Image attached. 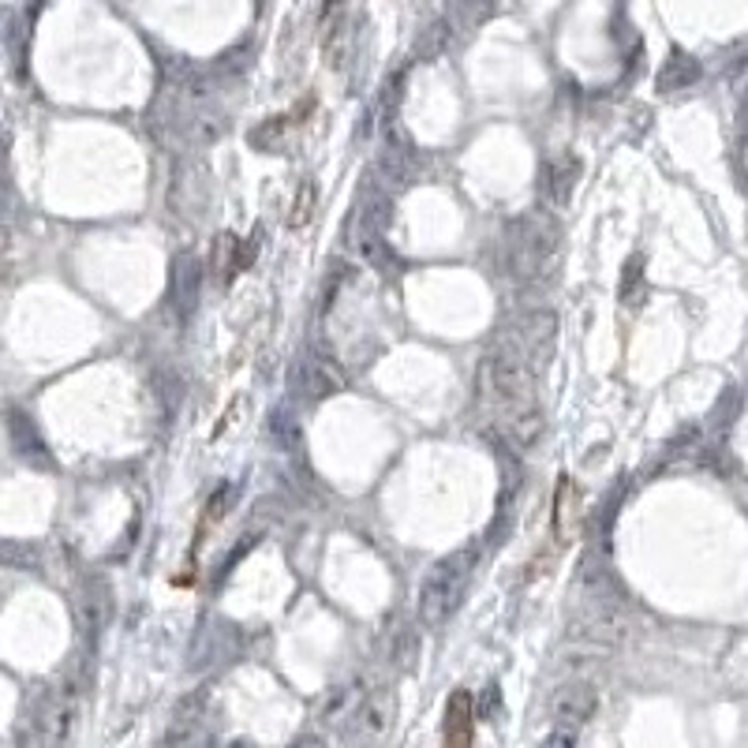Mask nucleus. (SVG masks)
I'll return each mask as SVG.
<instances>
[{
	"mask_svg": "<svg viewBox=\"0 0 748 748\" xmlns=\"http://www.w3.org/2000/svg\"><path fill=\"white\" fill-rule=\"evenodd\" d=\"M483 393L495 404L501 427L520 420L524 412L539 409L535 404V375L528 367V359L517 348H498L483 364Z\"/></svg>",
	"mask_w": 748,
	"mask_h": 748,
	"instance_id": "1",
	"label": "nucleus"
},
{
	"mask_svg": "<svg viewBox=\"0 0 748 748\" xmlns=\"http://www.w3.org/2000/svg\"><path fill=\"white\" fill-rule=\"evenodd\" d=\"M468 554H453L446 562H438L431 570V576L423 581V592H420V618L431 625V629H438V625H446V618L453 610H457L464 588H468Z\"/></svg>",
	"mask_w": 748,
	"mask_h": 748,
	"instance_id": "2",
	"label": "nucleus"
},
{
	"mask_svg": "<svg viewBox=\"0 0 748 748\" xmlns=\"http://www.w3.org/2000/svg\"><path fill=\"white\" fill-rule=\"evenodd\" d=\"M629 632V614L625 606L614 599V595H595V599H584L581 621H576V637L595 640V643H618Z\"/></svg>",
	"mask_w": 748,
	"mask_h": 748,
	"instance_id": "3",
	"label": "nucleus"
},
{
	"mask_svg": "<svg viewBox=\"0 0 748 748\" xmlns=\"http://www.w3.org/2000/svg\"><path fill=\"white\" fill-rule=\"evenodd\" d=\"M393 718H397V696L390 689H382V693L367 696L364 707L356 712V723H353V745L359 748H378L390 737L393 730Z\"/></svg>",
	"mask_w": 748,
	"mask_h": 748,
	"instance_id": "4",
	"label": "nucleus"
},
{
	"mask_svg": "<svg viewBox=\"0 0 748 748\" xmlns=\"http://www.w3.org/2000/svg\"><path fill=\"white\" fill-rule=\"evenodd\" d=\"M595 707H599V693H595L588 681H570V685H562L551 696V718L562 730L584 726L595 715Z\"/></svg>",
	"mask_w": 748,
	"mask_h": 748,
	"instance_id": "5",
	"label": "nucleus"
},
{
	"mask_svg": "<svg viewBox=\"0 0 748 748\" xmlns=\"http://www.w3.org/2000/svg\"><path fill=\"white\" fill-rule=\"evenodd\" d=\"M471 737H476V704H471V693L457 689L446 704V734H442V748H471Z\"/></svg>",
	"mask_w": 748,
	"mask_h": 748,
	"instance_id": "6",
	"label": "nucleus"
},
{
	"mask_svg": "<svg viewBox=\"0 0 748 748\" xmlns=\"http://www.w3.org/2000/svg\"><path fill=\"white\" fill-rule=\"evenodd\" d=\"M696 79H700V64L693 61V56L674 53L666 64H662V72H659V90L662 94H674V90L693 87Z\"/></svg>",
	"mask_w": 748,
	"mask_h": 748,
	"instance_id": "7",
	"label": "nucleus"
},
{
	"mask_svg": "<svg viewBox=\"0 0 748 748\" xmlns=\"http://www.w3.org/2000/svg\"><path fill=\"white\" fill-rule=\"evenodd\" d=\"M576 173H581L576 158H562V161L554 165V198H557V203H570L573 184H576Z\"/></svg>",
	"mask_w": 748,
	"mask_h": 748,
	"instance_id": "8",
	"label": "nucleus"
},
{
	"mask_svg": "<svg viewBox=\"0 0 748 748\" xmlns=\"http://www.w3.org/2000/svg\"><path fill=\"white\" fill-rule=\"evenodd\" d=\"M311 206H315V184H303V195H296V206H292L289 229H300V225L311 221Z\"/></svg>",
	"mask_w": 748,
	"mask_h": 748,
	"instance_id": "9",
	"label": "nucleus"
},
{
	"mask_svg": "<svg viewBox=\"0 0 748 748\" xmlns=\"http://www.w3.org/2000/svg\"><path fill=\"white\" fill-rule=\"evenodd\" d=\"M397 659H401V666H404V670H412V666H415V659H420V640H415L412 632H404L401 643H397Z\"/></svg>",
	"mask_w": 748,
	"mask_h": 748,
	"instance_id": "10",
	"label": "nucleus"
},
{
	"mask_svg": "<svg viewBox=\"0 0 748 748\" xmlns=\"http://www.w3.org/2000/svg\"><path fill=\"white\" fill-rule=\"evenodd\" d=\"M734 90L737 94H748V56L741 64H737V72H734Z\"/></svg>",
	"mask_w": 748,
	"mask_h": 748,
	"instance_id": "11",
	"label": "nucleus"
},
{
	"mask_svg": "<svg viewBox=\"0 0 748 748\" xmlns=\"http://www.w3.org/2000/svg\"><path fill=\"white\" fill-rule=\"evenodd\" d=\"M289 748H326V741H322L318 734H307V737H300V741H292Z\"/></svg>",
	"mask_w": 748,
	"mask_h": 748,
	"instance_id": "12",
	"label": "nucleus"
},
{
	"mask_svg": "<svg viewBox=\"0 0 748 748\" xmlns=\"http://www.w3.org/2000/svg\"><path fill=\"white\" fill-rule=\"evenodd\" d=\"M543 748H573V741L565 734H554V737H546Z\"/></svg>",
	"mask_w": 748,
	"mask_h": 748,
	"instance_id": "13",
	"label": "nucleus"
}]
</instances>
